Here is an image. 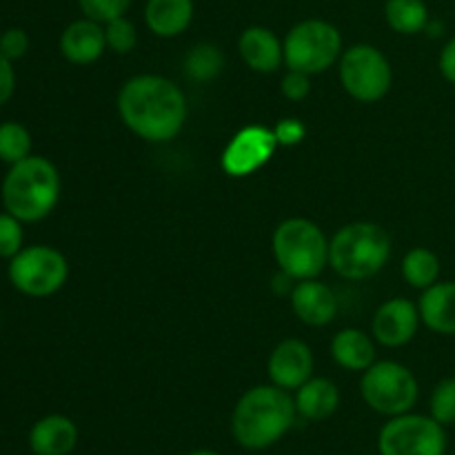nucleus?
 <instances>
[{
	"label": "nucleus",
	"mask_w": 455,
	"mask_h": 455,
	"mask_svg": "<svg viewBox=\"0 0 455 455\" xmlns=\"http://www.w3.org/2000/svg\"><path fill=\"white\" fill-rule=\"evenodd\" d=\"M118 114L136 136L167 142L187 120L185 93L163 76L145 74L127 80L118 93Z\"/></svg>",
	"instance_id": "f257e3e1"
},
{
	"label": "nucleus",
	"mask_w": 455,
	"mask_h": 455,
	"mask_svg": "<svg viewBox=\"0 0 455 455\" xmlns=\"http://www.w3.org/2000/svg\"><path fill=\"white\" fill-rule=\"evenodd\" d=\"M296 403L280 387H253L238 400L231 416V431L240 447L262 451L274 447L296 422Z\"/></svg>",
	"instance_id": "f03ea898"
},
{
	"label": "nucleus",
	"mask_w": 455,
	"mask_h": 455,
	"mask_svg": "<svg viewBox=\"0 0 455 455\" xmlns=\"http://www.w3.org/2000/svg\"><path fill=\"white\" fill-rule=\"evenodd\" d=\"M3 207L22 222H38L53 212L60 198L58 169L43 156L12 164L3 180Z\"/></svg>",
	"instance_id": "7ed1b4c3"
},
{
	"label": "nucleus",
	"mask_w": 455,
	"mask_h": 455,
	"mask_svg": "<svg viewBox=\"0 0 455 455\" xmlns=\"http://www.w3.org/2000/svg\"><path fill=\"white\" fill-rule=\"evenodd\" d=\"M391 238L376 222L345 225L329 243V265L347 280H367L387 265Z\"/></svg>",
	"instance_id": "20e7f679"
},
{
	"label": "nucleus",
	"mask_w": 455,
	"mask_h": 455,
	"mask_svg": "<svg viewBox=\"0 0 455 455\" xmlns=\"http://www.w3.org/2000/svg\"><path fill=\"white\" fill-rule=\"evenodd\" d=\"M274 256L289 278L311 280L329 265V240L315 222L289 218L274 234Z\"/></svg>",
	"instance_id": "39448f33"
},
{
	"label": "nucleus",
	"mask_w": 455,
	"mask_h": 455,
	"mask_svg": "<svg viewBox=\"0 0 455 455\" xmlns=\"http://www.w3.org/2000/svg\"><path fill=\"white\" fill-rule=\"evenodd\" d=\"M289 69L302 74H323L342 53V36L327 20H302L287 34L283 43Z\"/></svg>",
	"instance_id": "423d86ee"
},
{
	"label": "nucleus",
	"mask_w": 455,
	"mask_h": 455,
	"mask_svg": "<svg viewBox=\"0 0 455 455\" xmlns=\"http://www.w3.org/2000/svg\"><path fill=\"white\" fill-rule=\"evenodd\" d=\"M9 280L20 293L29 298L53 296L69 275L67 258L47 244L22 247L9 260Z\"/></svg>",
	"instance_id": "0eeeda50"
},
{
	"label": "nucleus",
	"mask_w": 455,
	"mask_h": 455,
	"mask_svg": "<svg viewBox=\"0 0 455 455\" xmlns=\"http://www.w3.org/2000/svg\"><path fill=\"white\" fill-rule=\"evenodd\" d=\"M360 391L369 407L380 416H403L413 409L418 400V380L400 363H373L364 371Z\"/></svg>",
	"instance_id": "6e6552de"
},
{
	"label": "nucleus",
	"mask_w": 455,
	"mask_h": 455,
	"mask_svg": "<svg viewBox=\"0 0 455 455\" xmlns=\"http://www.w3.org/2000/svg\"><path fill=\"white\" fill-rule=\"evenodd\" d=\"M380 455H447L444 427L431 416H394L378 435Z\"/></svg>",
	"instance_id": "1a4fd4ad"
},
{
	"label": "nucleus",
	"mask_w": 455,
	"mask_h": 455,
	"mask_svg": "<svg viewBox=\"0 0 455 455\" xmlns=\"http://www.w3.org/2000/svg\"><path fill=\"white\" fill-rule=\"evenodd\" d=\"M391 65L380 49L371 44H354L340 56V80L351 98L376 102L391 87Z\"/></svg>",
	"instance_id": "9d476101"
},
{
	"label": "nucleus",
	"mask_w": 455,
	"mask_h": 455,
	"mask_svg": "<svg viewBox=\"0 0 455 455\" xmlns=\"http://www.w3.org/2000/svg\"><path fill=\"white\" fill-rule=\"evenodd\" d=\"M275 133L265 127H247L229 142L222 156V167L231 176H249L260 169L274 154Z\"/></svg>",
	"instance_id": "9b49d317"
},
{
	"label": "nucleus",
	"mask_w": 455,
	"mask_h": 455,
	"mask_svg": "<svg viewBox=\"0 0 455 455\" xmlns=\"http://www.w3.org/2000/svg\"><path fill=\"white\" fill-rule=\"evenodd\" d=\"M420 327V309L407 298L387 300L371 323L373 338L385 347H403L413 340Z\"/></svg>",
	"instance_id": "f8f14e48"
},
{
	"label": "nucleus",
	"mask_w": 455,
	"mask_h": 455,
	"mask_svg": "<svg viewBox=\"0 0 455 455\" xmlns=\"http://www.w3.org/2000/svg\"><path fill=\"white\" fill-rule=\"evenodd\" d=\"M314 371V355L302 340H283L269 358V378L284 391H296Z\"/></svg>",
	"instance_id": "ddd939ff"
},
{
	"label": "nucleus",
	"mask_w": 455,
	"mask_h": 455,
	"mask_svg": "<svg viewBox=\"0 0 455 455\" xmlns=\"http://www.w3.org/2000/svg\"><path fill=\"white\" fill-rule=\"evenodd\" d=\"M293 314L309 327H324L336 318L338 302L331 289L318 280H300L291 291Z\"/></svg>",
	"instance_id": "4468645a"
},
{
	"label": "nucleus",
	"mask_w": 455,
	"mask_h": 455,
	"mask_svg": "<svg viewBox=\"0 0 455 455\" xmlns=\"http://www.w3.org/2000/svg\"><path fill=\"white\" fill-rule=\"evenodd\" d=\"M105 47V27L92 18L71 22L60 36V53L74 65H92L102 56Z\"/></svg>",
	"instance_id": "2eb2a0df"
},
{
	"label": "nucleus",
	"mask_w": 455,
	"mask_h": 455,
	"mask_svg": "<svg viewBox=\"0 0 455 455\" xmlns=\"http://www.w3.org/2000/svg\"><path fill=\"white\" fill-rule=\"evenodd\" d=\"M76 444L78 427L60 413L40 418L29 431V449L34 455H69Z\"/></svg>",
	"instance_id": "dca6fc26"
},
{
	"label": "nucleus",
	"mask_w": 455,
	"mask_h": 455,
	"mask_svg": "<svg viewBox=\"0 0 455 455\" xmlns=\"http://www.w3.org/2000/svg\"><path fill=\"white\" fill-rule=\"evenodd\" d=\"M238 52L249 69L258 71V74H271L284 60L283 43L267 27H247L240 34Z\"/></svg>",
	"instance_id": "f3484780"
},
{
	"label": "nucleus",
	"mask_w": 455,
	"mask_h": 455,
	"mask_svg": "<svg viewBox=\"0 0 455 455\" xmlns=\"http://www.w3.org/2000/svg\"><path fill=\"white\" fill-rule=\"evenodd\" d=\"M296 411L305 420L323 422L338 411L340 391L327 378H309L300 389H296Z\"/></svg>",
	"instance_id": "a211bd4d"
},
{
	"label": "nucleus",
	"mask_w": 455,
	"mask_h": 455,
	"mask_svg": "<svg viewBox=\"0 0 455 455\" xmlns=\"http://www.w3.org/2000/svg\"><path fill=\"white\" fill-rule=\"evenodd\" d=\"M418 309L431 331L455 336V283H435L425 289Z\"/></svg>",
	"instance_id": "6ab92c4d"
},
{
	"label": "nucleus",
	"mask_w": 455,
	"mask_h": 455,
	"mask_svg": "<svg viewBox=\"0 0 455 455\" xmlns=\"http://www.w3.org/2000/svg\"><path fill=\"white\" fill-rule=\"evenodd\" d=\"M194 20V0H147L145 22L160 38L180 36Z\"/></svg>",
	"instance_id": "aec40b11"
},
{
	"label": "nucleus",
	"mask_w": 455,
	"mask_h": 455,
	"mask_svg": "<svg viewBox=\"0 0 455 455\" xmlns=\"http://www.w3.org/2000/svg\"><path fill=\"white\" fill-rule=\"evenodd\" d=\"M331 355L347 371H367L376 363V347L360 329H342L333 336Z\"/></svg>",
	"instance_id": "412c9836"
},
{
	"label": "nucleus",
	"mask_w": 455,
	"mask_h": 455,
	"mask_svg": "<svg viewBox=\"0 0 455 455\" xmlns=\"http://www.w3.org/2000/svg\"><path fill=\"white\" fill-rule=\"evenodd\" d=\"M385 16L391 29L404 36L420 34L429 25V9L425 0H387Z\"/></svg>",
	"instance_id": "4be33fe9"
},
{
	"label": "nucleus",
	"mask_w": 455,
	"mask_h": 455,
	"mask_svg": "<svg viewBox=\"0 0 455 455\" xmlns=\"http://www.w3.org/2000/svg\"><path fill=\"white\" fill-rule=\"evenodd\" d=\"M403 275L416 289L434 287L440 278V258L431 249H411L403 260Z\"/></svg>",
	"instance_id": "5701e85b"
},
{
	"label": "nucleus",
	"mask_w": 455,
	"mask_h": 455,
	"mask_svg": "<svg viewBox=\"0 0 455 455\" xmlns=\"http://www.w3.org/2000/svg\"><path fill=\"white\" fill-rule=\"evenodd\" d=\"M31 156V133L25 124L9 123L0 124V160L9 167Z\"/></svg>",
	"instance_id": "b1692460"
},
{
	"label": "nucleus",
	"mask_w": 455,
	"mask_h": 455,
	"mask_svg": "<svg viewBox=\"0 0 455 455\" xmlns=\"http://www.w3.org/2000/svg\"><path fill=\"white\" fill-rule=\"evenodd\" d=\"M222 65H225V56H222L220 49L213 47V44H198L187 53L185 71L191 80L204 83V80L216 78L222 71Z\"/></svg>",
	"instance_id": "393cba45"
},
{
	"label": "nucleus",
	"mask_w": 455,
	"mask_h": 455,
	"mask_svg": "<svg viewBox=\"0 0 455 455\" xmlns=\"http://www.w3.org/2000/svg\"><path fill=\"white\" fill-rule=\"evenodd\" d=\"M431 418L443 427L455 425V378H444L431 394Z\"/></svg>",
	"instance_id": "a878e982"
},
{
	"label": "nucleus",
	"mask_w": 455,
	"mask_h": 455,
	"mask_svg": "<svg viewBox=\"0 0 455 455\" xmlns=\"http://www.w3.org/2000/svg\"><path fill=\"white\" fill-rule=\"evenodd\" d=\"M105 40L111 52L129 53L138 43L136 25L124 16L114 18V20L105 22Z\"/></svg>",
	"instance_id": "bb28decb"
},
{
	"label": "nucleus",
	"mask_w": 455,
	"mask_h": 455,
	"mask_svg": "<svg viewBox=\"0 0 455 455\" xmlns=\"http://www.w3.org/2000/svg\"><path fill=\"white\" fill-rule=\"evenodd\" d=\"M25 243V231H22V220L12 216L9 212L0 213V258L12 260Z\"/></svg>",
	"instance_id": "cd10ccee"
},
{
	"label": "nucleus",
	"mask_w": 455,
	"mask_h": 455,
	"mask_svg": "<svg viewBox=\"0 0 455 455\" xmlns=\"http://www.w3.org/2000/svg\"><path fill=\"white\" fill-rule=\"evenodd\" d=\"M78 4L84 18H92V20L105 25V22L114 20V18L124 16L132 0H78Z\"/></svg>",
	"instance_id": "c85d7f7f"
},
{
	"label": "nucleus",
	"mask_w": 455,
	"mask_h": 455,
	"mask_svg": "<svg viewBox=\"0 0 455 455\" xmlns=\"http://www.w3.org/2000/svg\"><path fill=\"white\" fill-rule=\"evenodd\" d=\"M29 52V36L20 27H9L0 34V53L7 56L9 60H18Z\"/></svg>",
	"instance_id": "c756f323"
},
{
	"label": "nucleus",
	"mask_w": 455,
	"mask_h": 455,
	"mask_svg": "<svg viewBox=\"0 0 455 455\" xmlns=\"http://www.w3.org/2000/svg\"><path fill=\"white\" fill-rule=\"evenodd\" d=\"M280 89H283L284 98H289V100H302V98L309 96V89H311L309 74H302V71L289 69L287 74H284Z\"/></svg>",
	"instance_id": "7c9ffc66"
},
{
	"label": "nucleus",
	"mask_w": 455,
	"mask_h": 455,
	"mask_svg": "<svg viewBox=\"0 0 455 455\" xmlns=\"http://www.w3.org/2000/svg\"><path fill=\"white\" fill-rule=\"evenodd\" d=\"M13 92H16V71H13L12 60L0 53V107L9 102Z\"/></svg>",
	"instance_id": "2f4dec72"
},
{
	"label": "nucleus",
	"mask_w": 455,
	"mask_h": 455,
	"mask_svg": "<svg viewBox=\"0 0 455 455\" xmlns=\"http://www.w3.org/2000/svg\"><path fill=\"white\" fill-rule=\"evenodd\" d=\"M274 133H275V140H278L280 145L291 147V145H296V142H300L302 138H305V127H302L298 120L287 118V120H283L278 127H275Z\"/></svg>",
	"instance_id": "473e14b6"
},
{
	"label": "nucleus",
	"mask_w": 455,
	"mask_h": 455,
	"mask_svg": "<svg viewBox=\"0 0 455 455\" xmlns=\"http://www.w3.org/2000/svg\"><path fill=\"white\" fill-rule=\"evenodd\" d=\"M440 71L449 83L455 84V38L449 40L440 53Z\"/></svg>",
	"instance_id": "72a5a7b5"
},
{
	"label": "nucleus",
	"mask_w": 455,
	"mask_h": 455,
	"mask_svg": "<svg viewBox=\"0 0 455 455\" xmlns=\"http://www.w3.org/2000/svg\"><path fill=\"white\" fill-rule=\"evenodd\" d=\"M187 455H220V453L209 451V449H198V451H191V453H187Z\"/></svg>",
	"instance_id": "f704fd0d"
}]
</instances>
